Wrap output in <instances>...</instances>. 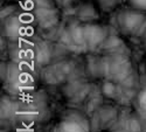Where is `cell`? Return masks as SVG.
Instances as JSON below:
<instances>
[{
  "label": "cell",
  "instance_id": "obj_4",
  "mask_svg": "<svg viewBox=\"0 0 146 132\" xmlns=\"http://www.w3.org/2000/svg\"><path fill=\"white\" fill-rule=\"evenodd\" d=\"M116 4V0H101V5L105 11H110Z\"/></svg>",
  "mask_w": 146,
  "mask_h": 132
},
{
  "label": "cell",
  "instance_id": "obj_1",
  "mask_svg": "<svg viewBox=\"0 0 146 132\" xmlns=\"http://www.w3.org/2000/svg\"><path fill=\"white\" fill-rule=\"evenodd\" d=\"M143 19L144 18L137 12H125L119 18L120 27L125 33L136 32L143 23Z\"/></svg>",
  "mask_w": 146,
  "mask_h": 132
},
{
  "label": "cell",
  "instance_id": "obj_3",
  "mask_svg": "<svg viewBox=\"0 0 146 132\" xmlns=\"http://www.w3.org/2000/svg\"><path fill=\"white\" fill-rule=\"evenodd\" d=\"M133 8L138 11H146V0H130Z\"/></svg>",
  "mask_w": 146,
  "mask_h": 132
},
{
  "label": "cell",
  "instance_id": "obj_2",
  "mask_svg": "<svg viewBox=\"0 0 146 132\" xmlns=\"http://www.w3.org/2000/svg\"><path fill=\"white\" fill-rule=\"evenodd\" d=\"M105 33L100 26H88L83 29V38L90 44H98L105 38Z\"/></svg>",
  "mask_w": 146,
  "mask_h": 132
}]
</instances>
